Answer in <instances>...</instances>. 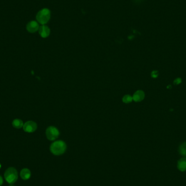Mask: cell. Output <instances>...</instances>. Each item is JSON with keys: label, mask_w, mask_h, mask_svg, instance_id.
I'll return each mask as SVG.
<instances>
[{"label": "cell", "mask_w": 186, "mask_h": 186, "mask_svg": "<svg viewBox=\"0 0 186 186\" xmlns=\"http://www.w3.org/2000/svg\"><path fill=\"white\" fill-rule=\"evenodd\" d=\"M24 123L22 120L19 119H15L13 121L12 125L14 128L17 129H20V128L23 127L24 126Z\"/></svg>", "instance_id": "11"}, {"label": "cell", "mask_w": 186, "mask_h": 186, "mask_svg": "<svg viewBox=\"0 0 186 186\" xmlns=\"http://www.w3.org/2000/svg\"><path fill=\"white\" fill-rule=\"evenodd\" d=\"M3 183V178L0 176V186H1Z\"/></svg>", "instance_id": "16"}, {"label": "cell", "mask_w": 186, "mask_h": 186, "mask_svg": "<svg viewBox=\"0 0 186 186\" xmlns=\"http://www.w3.org/2000/svg\"><path fill=\"white\" fill-rule=\"evenodd\" d=\"M23 129L26 132H34L37 129V124L33 121H28L24 124Z\"/></svg>", "instance_id": "5"}, {"label": "cell", "mask_w": 186, "mask_h": 186, "mask_svg": "<svg viewBox=\"0 0 186 186\" xmlns=\"http://www.w3.org/2000/svg\"><path fill=\"white\" fill-rule=\"evenodd\" d=\"M123 102L125 103H130L132 102L133 101L132 96L131 95H126L123 98Z\"/></svg>", "instance_id": "13"}, {"label": "cell", "mask_w": 186, "mask_h": 186, "mask_svg": "<svg viewBox=\"0 0 186 186\" xmlns=\"http://www.w3.org/2000/svg\"><path fill=\"white\" fill-rule=\"evenodd\" d=\"M133 100L136 102L142 101L145 98V93L144 91L139 90L136 91L132 96Z\"/></svg>", "instance_id": "8"}, {"label": "cell", "mask_w": 186, "mask_h": 186, "mask_svg": "<svg viewBox=\"0 0 186 186\" xmlns=\"http://www.w3.org/2000/svg\"><path fill=\"white\" fill-rule=\"evenodd\" d=\"M177 168L180 171L184 172L186 170V158L183 157L178 162Z\"/></svg>", "instance_id": "9"}, {"label": "cell", "mask_w": 186, "mask_h": 186, "mask_svg": "<svg viewBox=\"0 0 186 186\" xmlns=\"http://www.w3.org/2000/svg\"><path fill=\"white\" fill-rule=\"evenodd\" d=\"M181 82H182V79L181 78H177L174 81V84H175V85L180 84Z\"/></svg>", "instance_id": "15"}, {"label": "cell", "mask_w": 186, "mask_h": 186, "mask_svg": "<svg viewBox=\"0 0 186 186\" xmlns=\"http://www.w3.org/2000/svg\"><path fill=\"white\" fill-rule=\"evenodd\" d=\"M59 136V131L54 126H49L46 130V136L49 141H53L57 139Z\"/></svg>", "instance_id": "4"}, {"label": "cell", "mask_w": 186, "mask_h": 186, "mask_svg": "<svg viewBox=\"0 0 186 186\" xmlns=\"http://www.w3.org/2000/svg\"><path fill=\"white\" fill-rule=\"evenodd\" d=\"M51 17V12L49 9L43 8L38 12L36 15L37 20L42 25H45Z\"/></svg>", "instance_id": "2"}, {"label": "cell", "mask_w": 186, "mask_h": 186, "mask_svg": "<svg viewBox=\"0 0 186 186\" xmlns=\"http://www.w3.org/2000/svg\"><path fill=\"white\" fill-rule=\"evenodd\" d=\"M38 31L40 36L43 38H46L50 36V28L45 25H42L40 26Z\"/></svg>", "instance_id": "7"}, {"label": "cell", "mask_w": 186, "mask_h": 186, "mask_svg": "<svg viewBox=\"0 0 186 186\" xmlns=\"http://www.w3.org/2000/svg\"><path fill=\"white\" fill-rule=\"evenodd\" d=\"M39 25L38 22L36 21H31L29 22L26 26V29L29 33H33L36 32L39 29Z\"/></svg>", "instance_id": "6"}, {"label": "cell", "mask_w": 186, "mask_h": 186, "mask_svg": "<svg viewBox=\"0 0 186 186\" xmlns=\"http://www.w3.org/2000/svg\"><path fill=\"white\" fill-rule=\"evenodd\" d=\"M158 74H159L158 71L157 70H155L152 71V72H151V77H152L153 78L155 79V78H157V77H158Z\"/></svg>", "instance_id": "14"}, {"label": "cell", "mask_w": 186, "mask_h": 186, "mask_svg": "<svg viewBox=\"0 0 186 186\" xmlns=\"http://www.w3.org/2000/svg\"><path fill=\"white\" fill-rule=\"evenodd\" d=\"M179 153L183 157H186V141L181 143L178 148Z\"/></svg>", "instance_id": "12"}, {"label": "cell", "mask_w": 186, "mask_h": 186, "mask_svg": "<svg viewBox=\"0 0 186 186\" xmlns=\"http://www.w3.org/2000/svg\"><path fill=\"white\" fill-rule=\"evenodd\" d=\"M31 172L29 169L24 168L20 171V176L23 180H27L31 178Z\"/></svg>", "instance_id": "10"}, {"label": "cell", "mask_w": 186, "mask_h": 186, "mask_svg": "<svg viewBox=\"0 0 186 186\" xmlns=\"http://www.w3.org/2000/svg\"><path fill=\"white\" fill-rule=\"evenodd\" d=\"M18 178L17 170L14 168L10 167L6 170L4 173V178L7 182L12 184L16 182Z\"/></svg>", "instance_id": "3"}, {"label": "cell", "mask_w": 186, "mask_h": 186, "mask_svg": "<svg viewBox=\"0 0 186 186\" xmlns=\"http://www.w3.org/2000/svg\"><path fill=\"white\" fill-rule=\"evenodd\" d=\"M66 143L63 141H54L50 146L51 153L55 156H60L66 151Z\"/></svg>", "instance_id": "1"}]
</instances>
